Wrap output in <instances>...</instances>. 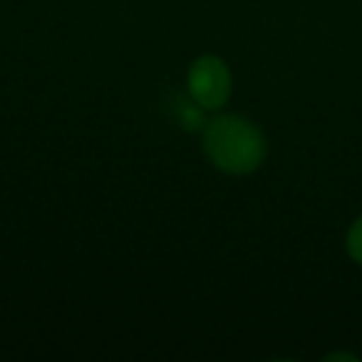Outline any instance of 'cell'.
<instances>
[{"label":"cell","instance_id":"3957f363","mask_svg":"<svg viewBox=\"0 0 362 362\" xmlns=\"http://www.w3.org/2000/svg\"><path fill=\"white\" fill-rule=\"evenodd\" d=\"M347 253H350L357 263H362V216L352 223L350 233H347Z\"/></svg>","mask_w":362,"mask_h":362},{"label":"cell","instance_id":"7a4b0ae2","mask_svg":"<svg viewBox=\"0 0 362 362\" xmlns=\"http://www.w3.org/2000/svg\"><path fill=\"white\" fill-rule=\"evenodd\" d=\"M189 90L197 105L221 107L228 97V70L218 57H202L189 72Z\"/></svg>","mask_w":362,"mask_h":362},{"label":"cell","instance_id":"6da1fadb","mask_svg":"<svg viewBox=\"0 0 362 362\" xmlns=\"http://www.w3.org/2000/svg\"><path fill=\"white\" fill-rule=\"evenodd\" d=\"M204 144L214 164L231 174L253 171L266 154V141L261 132L241 117L214 119L204 134Z\"/></svg>","mask_w":362,"mask_h":362}]
</instances>
